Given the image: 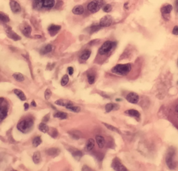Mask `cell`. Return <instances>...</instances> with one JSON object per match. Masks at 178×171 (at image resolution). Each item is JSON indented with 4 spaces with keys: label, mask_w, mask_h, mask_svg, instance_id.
I'll use <instances>...</instances> for the list:
<instances>
[{
    "label": "cell",
    "mask_w": 178,
    "mask_h": 171,
    "mask_svg": "<svg viewBox=\"0 0 178 171\" xmlns=\"http://www.w3.org/2000/svg\"><path fill=\"white\" fill-rule=\"evenodd\" d=\"M13 92L19 97L20 99H21L22 101H24L26 99V95H24V93H23V91H22L20 89H14L13 90Z\"/></svg>",
    "instance_id": "cb8c5ba5"
},
{
    "label": "cell",
    "mask_w": 178,
    "mask_h": 171,
    "mask_svg": "<svg viewBox=\"0 0 178 171\" xmlns=\"http://www.w3.org/2000/svg\"><path fill=\"white\" fill-rule=\"evenodd\" d=\"M33 127H34V120L31 118H26L22 120L17 126L18 130L24 134L30 132L32 130Z\"/></svg>",
    "instance_id": "6da1fadb"
},
{
    "label": "cell",
    "mask_w": 178,
    "mask_h": 171,
    "mask_svg": "<svg viewBox=\"0 0 178 171\" xmlns=\"http://www.w3.org/2000/svg\"><path fill=\"white\" fill-rule=\"evenodd\" d=\"M175 111H176V113H177V115H178V105L177 106V107H176V108H175Z\"/></svg>",
    "instance_id": "681fc988"
},
{
    "label": "cell",
    "mask_w": 178,
    "mask_h": 171,
    "mask_svg": "<svg viewBox=\"0 0 178 171\" xmlns=\"http://www.w3.org/2000/svg\"><path fill=\"white\" fill-rule=\"evenodd\" d=\"M96 142L100 148H103L105 145V139L102 136H96Z\"/></svg>",
    "instance_id": "603a6c76"
},
{
    "label": "cell",
    "mask_w": 178,
    "mask_h": 171,
    "mask_svg": "<svg viewBox=\"0 0 178 171\" xmlns=\"http://www.w3.org/2000/svg\"><path fill=\"white\" fill-rule=\"evenodd\" d=\"M177 64H178V61H177Z\"/></svg>",
    "instance_id": "f5cc1de1"
},
{
    "label": "cell",
    "mask_w": 178,
    "mask_h": 171,
    "mask_svg": "<svg viewBox=\"0 0 178 171\" xmlns=\"http://www.w3.org/2000/svg\"><path fill=\"white\" fill-rule=\"evenodd\" d=\"M9 111V104L4 98L0 97V122L7 118Z\"/></svg>",
    "instance_id": "8992f818"
},
{
    "label": "cell",
    "mask_w": 178,
    "mask_h": 171,
    "mask_svg": "<svg viewBox=\"0 0 178 171\" xmlns=\"http://www.w3.org/2000/svg\"><path fill=\"white\" fill-rule=\"evenodd\" d=\"M46 153L49 156L51 157H56L59 155V154L60 153V150L56 147H53V148H49L48 150H46Z\"/></svg>",
    "instance_id": "e0dca14e"
},
{
    "label": "cell",
    "mask_w": 178,
    "mask_h": 171,
    "mask_svg": "<svg viewBox=\"0 0 178 171\" xmlns=\"http://www.w3.org/2000/svg\"><path fill=\"white\" fill-rule=\"evenodd\" d=\"M175 151L173 148H170L168 150L165 156V163H166L167 166L171 170H173L176 168V162L175 161L174 157Z\"/></svg>",
    "instance_id": "277c9868"
},
{
    "label": "cell",
    "mask_w": 178,
    "mask_h": 171,
    "mask_svg": "<svg viewBox=\"0 0 178 171\" xmlns=\"http://www.w3.org/2000/svg\"><path fill=\"white\" fill-rule=\"evenodd\" d=\"M55 104L57 105L61 106V107H65L66 108H68L70 106L73 105V103L71 102V101L68 100V99H59V100H57L55 102Z\"/></svg>",
    "instance_id": "2e32d148"
},
{
    "label": "cell",
    "mask_w": 178,
    "mask_h": 171,
    "mask_svg": "<svg viewBox=\"0 0 178 171\" xmlns=\"http://www.w3.org/2000/svg\"><path fill=\"white\" fill-rule=\"evenodd\" d=\"M126 99L132 104H137L138 102V100H139V96L135 93H129L126 96Z\"/></svg>",
    "instance_id": "8fae6325"
},
{
    "label": "cell",
    "mask_w": 178,
    "mask_h": 171,
    "mask_svg": "<svg viewBox=\"0 0 178 171\" xmlns=\"http://www.w3.org/2000/svg\"><path fill=\"white\" fill-rule=\"evenodd\" d=\"M68 109H70V111H73V112H76V113H78L81 111V108L79 107H76V106H74V105H71L70 107H68Z\"/></svg>",
    "instance_id": "8d00e7d4"
},
{
    "label": "cell",
    "mask_w": 178,
    "mask_h": 171,
    "mask_svg": "<svg viewBox=\"0 0 178 171\" xmlns=\"http://www.w3.org/2000/svg\"><path fill=\"white\" fill-rule=\"evenodd\" d=\"M112 23H113V18L111 15H107L101 18L99 24L102 27H107L111 25Z\"/></svg>",
    "instance_id": "30bf717a"
},
{
    "label": "cell",
    "mask_w": 178,
    "mask_h": 171,
    "mask_svg": "<svg viewBox=\"0 0 178 171\" xmlns=\"http://www.w3.org/2000/svg\"><path fill=\"white\" fill-rule=\"evenodd\" d=\"M103 125L105 126V127H107V129H109V130H111V131H113V132H116V133L121 134V131H120V130H118V129H117L116 127H113V126H112V125H109V124L104 123V122H103Z\"/></svg>",
    "instance_id": "836d02e7"
},
{
    "label": "cell",
    "mask_w": 178,
    "mask_h": 171,
    "mask_svg": "<svg viewBox=\"0 0 178 171\" xmlns=\"http://www.w3.org/2000/svg\"><path fill=\"white\" fill-rule=\"evenodd\" d=\"M53 50V46L51 45H45L44 47H43L41 48V49H40V52L41 54H47V53H49L51 52V51Z\"/></svg>",
    "instance_id": "44dd1931"
},
{
    "label": "cell",
    "mask_w": 178,
    "mask_h": 171,
    "mask_svg": "<svg viewBox=\"0 0 178 171\" xmlns=\"http://www.w3.org/2000/svg\"><path fill=\"white\" fill-rule=\"evenodd\" d=\"M49 114L46 115V116H45V117L43 118V122H47V121L49 120Z\"/></svg>",
    "instance_id": "ee69618b"
},
{
    "label": "cell",
    "mask_w": 178,
    "mask_h": 171,
    "mask_svg": "<svg viewBox=\"0 0 178 171\" xmlns=\"http://www.w3.org/2000/svg\"><path fill=\"white\" fill-rule=\"evenodd\" d=\"M38 129L40 132H43V133H47L49 130V127L45 122H41L38 126Z\"/></svg>",
    "instance_id": "484cf974"
},
{
    "label": "cell",
    "mask_w": 178,
    "mask_h": 171,
    "mask_svg": "<svg viewBox=\"0 0 178 171\" xmlns=\"http://www.w3.org/2000/svg\"><path fill=\"white\" fill-rule=\"evenodd\" d=\"M90 170V168H89L88 167V166H84V167H83V168H82V170Z\"/></svg>",
    "instance_id": "f6af8a7d"
},
{
    "label": "cell",
    "mask_w": 178,
    "mask_h": 171,
    "mask_svg": "<svg viewBox=\"0 0 178 171\" xmlns=\"http://www.w3.org/2000/svg\"><path fill=\"white\" fill-rule=\"evenodd\" d=\"M69 134L72 136V137L74 139H79L82 136V134L80 132L76 131V130H73V131L69 132Z\"/></svg>",
    "instance_id": "f1b7e54d"
},
{
    "label": "cell",
    "mask_w": 178,
    "mask_h": 171,
    "mask_svg": "<svg viewBox=\"0 0 178 171\" xmlns=\"http://www.w3.org/2000/svg\"><path fill=\"white\" fill-rule=\"evenodd\" d=\"M68 70L70 75H72V74H73V72H74V69H73V67H69V68H68Z\"/></svg>",
    "instance_id": "7bdbcfd3"
},
{
    "label": "cell",
    "mask_w": 178,
    "mask_h": 171,
    "mask_svg": "<svg viewBox=\"0 0 178 171\" xmlns=\"http://www.w3.org/2000/svg\"><path fill=\"white\" fill-rule=\"evenodd\" d=\"M24 109L27 110L28 109H29V104H27V103L24 104Z\"/></svg>",
    "instance_id": "bcb514c9"
},
{
    "label": "cell",
    "mask_w": 178,
    "mask_h": 171,
    "mask_svg": "<svg viewBox=\"0 0 178 171\" xmlns=\"http://www.w3.org/2000/svg\"><path fill=\"white\" fill-rule=\"evenodd\" d=\"M68 82H69V77L67 74H65L61 79V84L62 86H65L68 84Z\"/></svg>",
    "instance_id": "e575fe53"
},
{
    "label": "cell",
    "mask_w": 178,
    "mask_h": 171,
    "mask_svg": "<svg viewBox=\"0 0 178 171\" xmlns=\"http://www.w3.org/2000/svg\"><path fill=\"white\" fill-rule=\"evenodd\" d=\"M90 54H91V52L90 50H86L82 53V55L80 57V60L82 61H86V60H88L90 57Z\"/></svg>",
    "instance_id": "d4e9b609"
},
{
    "label": "cell",
    "mask_w": 178,
    "mask_h": 171,
    "mask_svg": "<svg viewBox=\"0 0 178 171\" xmlns=\"http://www.w3.org/2000/svg\"><path fill=\"white\" fill-rule=\"evenodd\" d=\"M125 113L126 114H127L128 116H132V117H134V118H140V116L139 112H138V111H136V110H135V109L127 110V111H125Z\"/></svg>",
    "instance_id": "ac0fdd59"
},
{
    "label": "cell",
    "mask_w": 178,
    "mask_h": 171,
    "mask_svg": "<svg viewBox=\"0 0 178 171\" xmlns=\"http://www.w3.org/2000/svg\"><path fill=\"white\" fill-rule=\"evenodd\" d=\"M172 10H173V6H172L171 4H167L161 8V13H162L163 17L166 16V15L169 16Z\"/></svg>",
    "instance_id": "4fadbf2b"
},
{
    "label": "cell",
    "mask_w": 178,
    "mask_h": 171,
    "mask_svg": "<svg viewBox=\"0 0 178 171\" xmlns=\"http://www.w3.org/2000/svg\"><path fill=\"white\" fill-rule=\"evenodd\" d=\"M34 2L36 4V8L38 9L43 7L45 9H50L55 6V0H38Z\"/></svg>",
    "instance_id": "52a82bcc"
},
{
    "label": "cell",
    "mask_w": 178,
    "mask_h": 171,
    "mask_svg": "<svg viewBox=\"0 0 178 171\" xmlns=\"http://www.w3.org/2000/svg\"><path fill=\"white\" fill-rule=\"evenodd\" d=\"M102 9L104 12H106V13H109V12H111L112 11V6L109 4H105V5L103 7Z\"/></svg>",
    "instance_id": "f35d334b"
},
{
    "label": "cell",
    "mask_w": 178,
    "mask_h": 171,
    "mask_svg": "<svg viewBox=\"0 0 178 171\" xmlns=\"http://www.w3.org/2000/svg\"><path fill=\"white\" fill-rule=\"evenodd\" d=\"M177 84H178V82H177Z\"/></svg>",
    "instance_id": "816d5d0a"
},
{
    "label": "cell",
    "mask_w": 178,
    "mask_h": 171,
    "mask_svg": "<svg viewBox=\"0 0 178 171\" xmlns=\"http://www.w3.org/2000/svg\"><path fill=\"white\" fill-rule=\"evenodd\" d=\"M54 116L55 118H59L60 119H65L68 117V114L65 112H62V111H57V113H54Z\"/></svg>",
    "instance_id": "83f0119b"
},
{
    "label": "cell",
    "mask_w": 178,
    "mask_h": 171,
    "mask_svg": "<svg viewBox=\"0 0 178 171\" xmlns=\"http://www.w3.org/2000/svg\"><path fill=\"white\" fill-rule=\"evenodd\" d=\"M51 95V92L49 89H47L45 92V97L46 99H49Z\"/></svg>",
    "instance_id": "60d3db41"
},
{
    "label": "cell",
    "mask_w": 178,
    "mask_h": 171,
    "mask_svg": "<svg viewBox=\"0 0 178 171\" xmlns=\"http://www.w3.org/2000/svg\"><path fill=\"white\" fill-rule=\"evenodd\" d=\"M51 131V133H50V135L51 136H52L53 138H56L57 136H58V131L56 129L54 128H52V129H50L49 130Z\"/></svg>",
    "instance_id": "ab89813d"
},
{
    "label": "cell",
    "mask_w": 178,
    "mask_h": 171,
    "mask_svg": "<svg viewBox=\"0 0 178 171\" xmlns=\"http://www.w3.org/2000/svg\"><path fill=\"white\" fill-rule=\"evenodd\" d=\"M0 21L4 23H7L10 21V18L5 13L0 12Z\"/></svg>",
    "instance_id": "1f68e13d"
},
{
    "label": "cell",
    "mask_w": 178,
    "mask_h": 171,
    "mask_svg": "<svg viewBox=\"0 0 178 171\" xmlns=\"http://www.w3.org/2000/svg\"><path fill=\"white\" fill-rule=\"evenodd\" d=\"M73 13L74 15H82L84 13V9L82 5H76L73 9Z\"/></svg>",
    "instance_id": "d6986e66"
},
{
    "label": "cell",
    "mask_w": 178,
    "mask_h": 171,
    "mask_svg": "<svg viewBox=\"0 0 178 171\" xmlns=\"http://www.w3.org/2000/svg\"><path fill=\"white\" fill-rule=\"evenodd\" d=\"M34 1H38V0H34Z\"/></svg>",
    "instance_id": "f907efd6"
},
{
    "label": "cell",
    "mask_w": 178,
    "mask_h": 171,
    "mask_svg": "<svg viewBox=\"0 0 178 171\" xmlns=\"http://www.w3.org/2000/svg\"><path fill=\"white\" fill-rule=\"evenodd\" d=\"M116 45V43L115 42L111 41V40H107V41L104 42L102 44V45L100 47L99 49V54L100 55H106V54H109L113 48Z\"/></svg>",
    "instance_id": "5b68a950"
},
{
    "label": "cell",
    "mask_w": 178,
    "mask_h": 171,
    "mask_svg": "<svg viewBox=\"0 0 178 171\" xmlns=\"http://www.w3.org/2000/svg\"><path fill=\"white\" fill-rule=\"evenodd\" d=\"M32 27L28 24H23L21 27V32L23 34V35L26 37H30L31 34H32Z\"/></svg>",
    "instance_id": "9a60e30c"
},
{
    "label": "cell",
    "mask_w": 178,
    "mask_h": 171,
    "mask_svg": "<svg viewBox=\"0 0 178 171\" xmlns=\"http://www.w3.org/2000/svg\"><path fill=\"white\" fill-rule=\"evenodd\" d=\"M33 161L36 164H38L40 161V153L39 151L34 152V156H33Z\"/></svg>",
    "instance_id": "f546056e"
},
{
    "label": "cell",
    "mask_w": 178,
    "mask_h": 171,
    "mask_svg": "<svg viewBox=\"0 0 178 171\" xmlns=\"http://www.w3.org/2000/svg\"><path fill=\"white\" fill-rule=\"evenodd\" d=\"M175 7H176V10L178 12V0H176L175 1Z\"/></svg>",
    "instance_id": "7dc6e473"
},
{
    "label": "cell",
    "mask_w": 178,
    "mask_h": 171,
    "mask_svg": "<svg viewBox=\"0 0 178 171\" xmlns=\"http://www.w3.org/2000/svg\"><path fill=\"white\" fill-rule=\"evenodd\" d=\"M10 7L13 13H19L21 12V7L20 4L15 0H11Z\"/></svg>",
    "instance_id": "7c38bea8"
},
{
    "label": "cell",
    "mask_w": 178,
    "mask_h": 171,
    "mask_svg": "<svg viewBox=\"0 0 178 171\" xmlns=\"http://www.w3.org/2000/svg\"><path fill=\"white\" fill-rule=\"evenodd\" d=\"M104 0H93L88 4V10L91 13H96L99 11L102 7L105 5Z\"/></svg>",
    "instance_id": "3957f363"
},
{
    "label": "cell",
    "mask_w": 178,
    "mask_h": 171,
    "mask_svg": "<svg viewBox=\"0 0 178 171\" xmlns=\"http://www.w3.org/2000/svg\"><path fill=\"white\" fill-rule=\"evenodd\" d=\"M132 70V65L130 63L118 64L111 69V72L118 75H127Z\"/></svg>",
    "instance_id": "7a4b0ae2"
},
{
    "label": "cell",
    "mask_w": 178,
    "mask_h": 171,
    "mask_svg": "<svg viewBox=\"0 0 178 171\" xmlns=\"http://www.w3.org/2000/svg\"><path fill=\"white\" fill-rule=\"evenodd\" d=\"M101 28H102V26L100 25V24H93V25L90 27V34L95 33V32L99 31Z\"/></svg>",
    "instance_id": "4dcf8cb0"
},
{
    "label": "cell",
    "mask_w": 178,
    "mask_h": 171,
    "mask_svg": "<svg viewBox=\"0 0 178 171\" xmlns=\"http://www.w3.org/2000/svg\"><path fill=\"white\" fill-rule=\"evenodd\" d=\"M61 26L60 25H56V24H51L50 26L48 27L47 30L49 34H50L51 36H54L55 35H57L58 32L60 31Z\"/></svg>",
    "instance_id": "5bb4252c"
},
{
    "label": "cell",
    "mask_w": 178,
    "mask_h": 171,
    "mask_svg": "<svg viewBox=\"0 0 178 171\" xmlns=\"http://www.w3.org/2000/svg\"><path fill=\"white\" fill-rule=\"evenodd\" d=\"M42 140L40 136H36V137L34 138V139L33 140V146L34 147H37L41 144Z\"/></svg>",
    "instance_id": "d6a6232c"
},
{
    "label": "cell",
    "mask_w": 178,
    "mask_h": 171,
    "mask_svg": "<svg viewBox=\"0 0 178 171\" xmlns=\"http://www.w3.org/2000/svg\"><path fill=\"white\" fill-rule=\"evenodd\" d=\"M88 83L90 84H93L95 83V81H96V77L95 75L92 74H88Z\"/></svg>",
    "instance_id": "74e56055"
},
{
    "label": "cell",
    "mask_w": 178,
    "mask_h": 171,
    "mask_svg": "<svg viewBox=\"0 0 178 171\" xmlns=\"http://www.w3.org/2000/svg\"><path fill=\"white\" fill-rule=\"evenodd\" d=\"M73 156L74 157V158L76 159L79 160V159H80L81 157H82V152L81 151H79V150H75V152H73Z\"/></svg>",
    "instance_id": "d590c367"
},
{
    "label": "cell",
    "mask_w": 178,
    "mask_h": 171,
    "mask_svg": "<svg viewBox=\"0 0 178 171\" xmlns=\"http://www.w3.org/2000/svg\"><path fill=\"white\" fill-rule=\"evenodd\" d=\"M95 146V141L93 139V138H89L86 143V145L85 150H86L87 152H90L93 149Z\"/></svg>",
    "instance_id": "ffe728a7"
},
{
    "label": "cell",
    "mask_w": 178,
    "mask_h": 171,
    "mask_svg": "<svg viewBox=\"0 0 178 171\" xmlns=\"http://www.w3.org/2000/svg\"><path fill=\"white\" fill-rule=\"evenodd\" d=\"M32 105L33 107H36V104L35 103V102H34V101H32Z\"/></svg>",
    "instance_id": "c3c4849f"
},
{
    "label": "cell",
    "mask_w": 178,
    "mask_h": 171,
    "mask_svg": "<svg viewBox=\"0 0 178 171\" xmlns=\"http://www.w3.org/2000/svg\"><path fill=\"white\" fill-rule=\"evenodd\" d=\"M118 109H119V106L113 103H108L105 106V110L106 112H107V113L111 112L113 110H117Z\"/></svg>",
    "instance_id": "7402d4cb"
},
{
    "label": "cell",
    "mask_w": 178,
    "mask_h": 171,
    "mask_svg": "<svg viewBox=\"0 0 178 171\" xmlns=\"http://www.w3.org/2000/svg\"><path fill=\"white\" fill-rule=\"evenodd\" d=\"M13 78L15 79L16 81H18V82H24V75L20 72L14 73V74H13Z\"/></svg>",
    "instance_id": "4316f807"
},
{
    "label": "cell",
    "mask_w": 178,
    "mask_h": 171,
    "mask_svg": "<svg viewBox=\"0 0 178 171\" xmlns=\"http://www.w3.org/2000/svg\"><path fill=\"white\" fill-rule=\"evenodd\" d=\"M111 167L113 168L115 170H118V171L127 170V168L125 167L124 165L122 164L121 161H120L118 158L113 159V161H112V164H111Z\"/></svg>",
    "instance_id": "ba28073f"
},
{
    "label": "cell",
    "mask_w": 178,
    "mask_h": 171,
    "mask_svg": "<svg viewBox=\"0 0 178 171\" xmlns=\"http://www.w3.org/2000/svg\"><path fill=\"white\" fill-rule=\"evenodd\" d=\"M5 32L7 36L9 37V38H11V39L15 40V41H17V40H19L21 39V37H20L19 35H18L15 32H14L12 30L11 27H10L9 26H5Z\"/></svg>",
    "instance_id": "9c48e42d"
},
{
    "label": "cell",
    "mask_w": 178,
    "mask_h": 171,
    "mask_svg": "<svg viewBox=\"0 0 178 171\" xmlns=\"http://www.w3.org/2000/svg\"><path fill=\"white\" fill-rule=\"evenodd\" d=\"M172 33H173V34H174V35H176V36L178 35V26H174Z\"/></svg>",
    "instance_id": "b9f144b4"
}]
</instances>
